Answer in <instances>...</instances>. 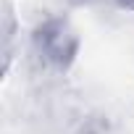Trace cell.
Here are the masks:
<instances>
[{"instance_id": "1", "label": "cell", "mask_w": 134, "mask_h": 134, "mask_svg": "<svg viewBox=\"0 0 134 134\" xmlns=\"http://www.w3.org/2000/svg\"><path fill=\"white\" fill-rule=\"evenodd\" d=\"M34 40H37L40 53L55 66H66L76 55V47H79V40H76L74 29L60 19H53V21L42 24L37 29Z\"/></svg>"}, {"instance_id": "2", "label": "cell", "mask_w": 134, "mask_h": 134, "mask_svg": "<svg viewBox=\"0 0 134 134\" xmlns=\"http://www.w3.org/2000/svg\"><path fill=\"white\" fill-rule=\"evenodd\" d=\"M124 5H129V8H134V0H121Z\"/></svg>"}]
</instances>
